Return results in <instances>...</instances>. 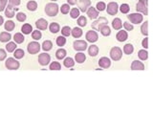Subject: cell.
<instances>
[{
	"instance_id": "1",
	"label": "cell",
	"mask_w": 153,
	"mask_h": 115,
	"mask_svg": "<svg viewBox=\"0 0 153 115\" xmlns=\"http://www.w3.org/2000/svg\"><path fill=\"white\" fill-rule=\"evenodd\" d=\"M59 5L57 3H54V2H51V3H48L46 4L45 6V9H44V11H45L46 15H49V17H56L57 15V13H59Z\"/></svg>"
},
{
	"instance_id": "2",
	"label": "cell",
	"mask_w": 153,
	"mask_h": 115,
	"mask_svg": "<svg viewBox=\"0 0 153 115\" xmlns=\"http://www.w3.org/2000/svg\"><path fill=\"white\" fill-rule=\"evenodd\" d=\"M148 2L147 0H139V2L136 5L137 13H141L142 15H148V9H147Z\"/></svg>"
},
{
	"instance_id": "3",
	"label": "cell",
	"mask_w": 153,
	"mask_h": 115,
	"mask_svg": "<svg viewBox=\"0 0 153 115\" xmlns=\"http://www.w3.org/2000/svg\"><path fill=\"white\" fill-rule=\"evenodd\" d=\"M5 66L10 70H16L19 68L20 63L15 57H8L6 61H5Z\"/></svg>"
},
{
	"instance_id": "4",
	"label": "cell",
	"mask_w": 153,
	"mask_h": 115,
	"mask_svg": "<svg viewBox=\"0 0 153 115\" xmlns=\"http://www.w3.org/2000/svg\"><path fill=\"white\" fill-rule=\"evenodd\" d=\"M123 57V51L120 47H113L110 50V57L113 59V61H120Z\"/></svg>"
},
{
	"instance_id": "5",
	"label": "cell",
	"mask_w": 153,
	"mask_h": 115,
	"mask_svg": "<svg viewBox=\"0 0 153 115\" xmlns=\"http://www.w3.org/2000/svg\"><path fill=\"white\" fill-rule=\"evenodd\" d=\"M127 18L130 20L131 23L133 24H140L144 19V15L141 13H134V14H130L127 15Z\"/></svg>"
},
{
	"instance_id": "6",
	"label": "cell",
	"mask_w": 153,
	"mask_h": 115,
	"mask_svg": "<svg viewBox=\"0 0 153 115\" xmlns=\"http://www.w3.org/2000/svg\"><path fill=\"white\" fill-rule=\"evenodd\" d=\"M107 23H108V20L105 17H102L100 18L98 17L97 19L92 23L91 27L94 31H99L100 28H101L102 25H105V24H107Z\"/></svg>"
},
{
	"instance_id": "7",
	"label": "cell",
	"mask_w": 153,
	"mask_h": 115,
	"mask_svg": "<svg viewBox=\"0 0 153 115\" xmlns=\"http://www.w3.org/2000/svg\"><path fill=\"white\" fill-rule=\"evenodd\" d=\"M27 50L29 52V54L31 55L38 54L39 50H40V44H39L38 41H32V42L28 44Z\"/></svg>"
},
{
	"instance_id": "8",
	"label": "cell",
	"mask_w": 153,
	"mask_h": 115,
	"mask_svg": "<svg viewBox=\"0 0 153 115\" xmlns=\"http://www.w3.org/2000/svg\"><path fill=\"white\" fill-rule=\"evenodd\" d=\"M73 46H74V49L76 51H80V52H82V51H85L86 48H87V42L84 40H76L74 41L73 43Z\"/></svg>"
},
{
	"instance_id": "9",
	"label": "cell",
	"mask_w": 153,
	"mask_h": 115,
	"mask_svg": "<svg viewBox=\"0 0 153 115\" xmlns=\"http://www.w3.org/2000/svg\"><path fill=\"white\" fill-rule=\"evenodd\" d=\"M118 10H119V5L117 2H110V3L107 4L106 11H107V14H109L110 15H117Z\"/></svg>"
},
{
	"instance_id": "10",
	"label": "cell",
	"mask_w": 153,
	"mask_h": 115,
	"mask_svg": "<svg viewBox=\"0 0 153 115\" xmlns=\"http://www.w3.org/2000/svg\"><path fill=\"white\" fill-rule=\"evenodd\" d=\"M51 61V57H50L49 54L47 53H42L38 56V62L39 64L42 65V66H46L48 65Z\"/></svg>"
},
{
	"instance_id": "11",
	"label": "cell",
	"mask_w": 153,
	"mask_h": 115,
	"mask_svg": "<svg viewBox=\"0 0 153 115\" xmlns=\"http://www.w3.org/2000/svg\"><path fill=\"white\" fill-rule=\"evenodd\" d=\"M85 38H86V40L89 41V42L93 43V42H96L99 40V36H98V33L96 31H88L85 35Z\"/></svg>"
},
{
	"instance_id": "12",
	"label": "cell",
	"mask_w": 153,
	"mask_h": 115,
	"mask_svg": "<svg viewBox=\"0 0 153 115\" xmlns=\"http://www.w3.org/2000/svg\"><path fill=\"white\" fill-rule=\"evenodd\" d=\"M91 6V1L90 0H80L78 2V10L82 13H85L88 8Z\"/></svg>"
},
{
	"instance_id": "13",
	"label": "cell",
	"mask_w": 153,
	"mask_h": 115,
	"mask_svg": "<svg viewBox=\"0 0 153 115\" xmlns=\"http://www.w3.org/2000/svg\"><path fill=\"white\" fill-rule=\"evenodd\" d=\"M99 65L102 67V68H109L110 65H111V61L110 59H108L107 57H102L99 59Z\"/></svg>"
},
{
	"instance_id": "14",
	"label": "cell",
	"mask_w": 153,
	"mask_h": 115,
	"mask_svg": "<svg viewBox=\"0 0 153 115\" xmlns=\"http://www.w3.org/2000/svg\"><path fill=\"white\" fill-rule=\"evenodd\" d=\"M87 13V15H88L89 18H91V19H97L98 17H99V12L97 11L96 8L94 7H89L88 10L86 11Z\"/></svg>"
},
{
	"instance_id": "15",
	"label": "cell",
	"mask_w": 153,
	"mask_h": 115,
	"mask_svg": "<svg viewBox=\"0 0 153 115\" xmlns=\"http://www.w3.org/2000/svg\"><path fill=\"white\" fill-rule=\"evenodd\" d=\"M36 26L38 30H46L47 27H48V22L44 18H39L38 20L36 21Z\"/></svg>"
},
{
	"instance_id": "16",
	"label": "cell",
	"mask_w": 153,
	"mask_h": 115,
	"mask_svg": "<svg viewBox=\"0 0 153 115\" xmlns=\"http://www.w3.org/2000/svg\"><path fill=\"white\" fill-rule=\"evenodd\" d=\"M116 38H117L118 41L123 42V41H125L128 38V34L125 30H121V31H119L118 34L116 35Z\"/></svg>"
},
{
	"instance_id": "17",
	"label": "cell",
	"mask_w": 153,
	"mask_h": 115,
	"mask_svg": "<svg viewBox=\"0 0 153 115\" xmlns=\"http://www.w3.org/2000/svg\"><path fill=\"white\" fill-rule=\"evenodd\" d=\"M5 12V15L8 17V18H12L15 17V7L11 6L10 4H8V6L6 7V9L4 10Z\"/></svg>"
},
{
	"instance_id": "18",
	"label": "cell",
	"mask_w": 153,
	"mask_h": 115,
	"mask_svg": "<svg viewBox=\"0 0 153 115\" xmlns=\"http://www.w3.org/2000/svg\"><path fill=\"white\" fill-rule=\"evenodd\" d=\"M131 69L132 70H144V64L140 61H134L131 63Z\"/></svg>"
},
{
	"instance_id": "19",
	"label": "cell",
	"mask_w": 153,
	"mask_h": 115,
	"mask_svg": "<svg viewBox=\"0 0 153 115\" xmlns=\"http://www.w3.org/2000/svg\"><path fill=\"white\" fill-rule=\"evenodd\" d=\"M99 31L101 32L102 35L104 36H110V34H111V29H110V27L107 24L102 25V27L100 28Z\"/></svg>"
},
{
	"instance_id": "20",
	"label": "cell",
	"mask_w": 153,
	"mask_h": 115,
	"mask_svg": "<svg viewBox=\"0 0 153 115\" xmlns=\"http://www.w3.org/2000/svg\"><path fill=\"white\" fill-rule=\"evenodd\" d=\"M86 59L85 54L82 53V52H80V53H77L75 56V61L78 62V63H83Z\"/></svg>"
},
{
	"instance_id": "21",
	"label": "cell",
	"mask_w": 153,
	"mask_h": 115,
	"mask_svg": "<svg viewBox=\"0 0 153 115\" xmlns=\"http://www.w3.org/2000/svg\"><path fill=\"white\" fill-rule=\"evenodd\" d=\"M12 40V36L8 32H2L0 34V41L1 42H8Z\"/></svg>"
},
{
	"instance_id": "22",
	"label": "cell",
	"mask_w": 153,
	"mask_h": 115,
	"mask_svg": "<svg viewBox=\"0 0 153 115\" xmlns=\"http://www.w3.org/2000/svg\"><path fill=\"white\" fill-rule=\"evenodd\" d=\"M21 32H22V34H24V35H29V34H31V32H33V27L29 23H25L21 27Z\"/></svg>"
},
{
	"instance_id": "23",
	"label": "cell",
	"mask_w": 153,
	"mask_h": 115,
	"mask_svg": "<svg viewBox=\"0 0 153 115\" xmlns=\"http://www.w3.org/2000/svg\"><path fill=\"white\" fill-rule=\"evenodd\" d=\"M112 27L115 29V30H121L123 27V22L120 18L116 17L115 19H113L112 21Z\"/></svg>"
},
{
	"instance_id": "24",
	"label": "cell",
	"mask_w": 153,
	"mask_h": 115,
	"mask_svg": "<svg viewBox=\"0 0 153 115\" xmlns=\"http://www.w3.org/2000/svg\"><path fill=\"white\" fill-rule=\"evenodd\" d=\"M14 40L15 43H18V44H21L24 42L25 40V38L24 36H23L22 33H16L15 35L14 36Z\"/></svg>"
},
{
	"instance_id": "25",
	"label": "cell",
	"mask_w": 153,
	"mask_h": 115,
	"mask_svg": "<svg viewBox=\"0 0 153 115\" xmlns=\"http://www.w3.org/2000/svg\"><path fill=\"white\" fill-rule=\"evenodd\" d=\"M59 29H60L59 24V23H57V22H53L49 26V30H50V32H51L52 34L59 33Z\"/></svg>"
},
{
	"instance_id": "26",
	"label": "cell",
	"mask_w": 153,
	"mask_h": 115,
	"mask_svg": "<svg viewBox=\"0 0 153 115\" xmlns=\"http://www.w3.org/2000/svg\"><path fill=\"white\" fill-rule=\"evenodd\" d=\"M71 34H72V36L75 38H80V36H82V30H81L80 28H78V27H75L74 29L71 30Z\"/></svg>"
},
{
	"instance_id": "27",
	"label": "cell",
	"mask_w": 153,
	"mask_h": 115,
	"mask_svg": "<svg viewBox=\"0 0 153 115\" xmlns=\"http://www.w3.org/2000/svg\"><path fill=\"white\" fill-rule=\"evenodd\" d=\"M66 55H67V52L63 48H59V50H57L56 52V57L57 59H63L66 57Z\"/></svg>"
},
{
	"instance_id": "28",
	"label": "cell",
	"mask_w": 153,
	"mask_h": 115,
	"mask_svg": "<svg viewBox=\"0 0 153 115\" xmlns=\"http://www.w3.org/2000/svg\"><path fill=\"white\" fill-rule=\"evenodd\" d=\"M88 54L90 55L91 57H96L98 54H99V47L97 45H91L88 48Z\"/></svg>"
},
{
	"instance_id": "29",
	"label": "cell",
	"mask_w": 153,
	"mask_h": 115,
	"mask_svg": "<svg viewBox=\"0 0 153 115\" xmlns=\"http://www.w3.org/2000/svg\"><path fill=\"white\" fill-rule=\"evenodd\" d=\"M138 57L141 61H146L148 59V53H147L146 49H142L138 52Z\"/></svg>"
},
{
	"instance_id": "30",
	"label": "cell",
	"mask_w": 153,
	"mask_h": 115,
	"mask_svg": "<svg viewBox=\"0 0 153 115\" xmlns=\"http://www.w3.org/2000/svg\"><path fill=\"white\" fill-rule=\"evenodd\" d=\"M14 56H15V59H22V57H24L25 52H24V50H22V49H15L14 51Z\"/></svg>"
},
{
	"instance_id": "31",
	"label": "cell",
	"mask_w": 153,
	"mask_h": 115,
	"mask_svg": "<svg viewBox=\"0 0 153 115\" xmlns=\"http://www.w3.org/2000/svg\"><path fill=\"white\" fill-rule=\"evenodd\" d=\"M63 64H64V66L67 67V68H72L74 65H75V61H74L72 57H65L64 61H63Z\"/></svg>"
},
{
	"instance_id": "32",
	"label": "cell",
	"mask_w": 153,
	"mask_h": 115,
	"mask_svg": "<svg viewBox=\"0 0 153 115\" xmlns=\"http://www.w3.org/2000/svg\"><path fill=\"white\" fill-rule=\"evenodd\" d=\"M134 51V46L131 43H127L123 46V53L126 55H130L132 54Z\"/></svg>"
},
{
	"instance_id": "33",
	"label": "cell",
	"mask_w": 153,
	"mask_h": 115,
	"mask_svg": "<svg viewBox=\"0 0 153 115\" xmlns=\"http://www.w3.org/2000/svg\"><path fill=\"white\" fill-rule=\"evenodd\" d=\"M5 30L8 31V32H11V31H13L15 27V24L14 21H12V20H8V21L5 22Z\"/></svg>"
},
{
	"instance_id": "34",
	"label": "cell",
	"mask_w": 153,
	"mask_h": 115,
	"mask_svg": "<svg viewBox=\"0 0 153 115\" xmlns=\"http://www.w3.org/2000/svg\"><path fill=\"white\" fill-rule=\"evenodd\" d=\"M27 9L31 12H35L36 9H38V3L34 0H31L27 3Z\"/></svg>"
},
{
	"instance_id": "35",
	"label": "cell",
	"mask_w": 153,
	"mask_h": 115,
	"mask_svg": "<svg viewBox=\"0 0 153 115\" xmlns=\"http://www.w3.org/2000/svg\"><path fill=\"white\" fill-rule=\"evenodd\" d=\"M53 48V43L51 40H45L43 41V43H42V49H43L44 51H50L51 49Z\"/></svg>"
},
{
	"instance_id": "36",
	"label": "cell",
	"mask_w": 153,
	"mask_h": 115,
	"mask_svg": "<svg viewBox=\"0 0 153 115\" xmlns=\"http://www.w3.org/2000/svg\"><path fill=\"white\" fill-rule=\"evenodd\" d=\"M141 31H142V34H143L144 36H148V21H146L142 24Z\"/></svg>"
},
{
	"instance_id": "37",
	"label": "cell",
	"mask_w": 153,
	"mask_h": 115,
	"mask_svg": "<svg viewBox=\"0 0 153 115\" xmlns=\"http://www.w3.org/2000/svg\"><path fill=\"white\" fill-rule=\"evenodd\" d=\"M56 42H57V46L62 47V46L65 45V43H66V38H65V36H59L57 38Z\"/></svg>"
},
{
	"instance_id": "38",
	"label": "cell",
	"mask_w": 153,
	"mask_h": 115,
	"mask_svg": "<svg viewBox=\"0 0 153 115\" xmlns=\"http://www.w3.org/2000/svg\"><path fill=\"white\" fill-rule=\"evenodd\" d=\"M80 10H78V8H73L72 10H70V17L72 18H78V17H80Z\"/></svg>"
},
{
	"instance_id": "39",
	"label": "cell",
	"mask_w": 153,
	"mask_h": 115,
	"mask_svg": "<svg viewBox=\"0 0 153 115\" xmlns=\"http://www.w3.org/2000/svg\"><path fill=\"white\" fill-rule=\"evenodd\" d=\"M16 43L15 42H8V44L6 45V51L9 52V53H12L14 52L15 49H16Z\"/></svg>"
},
{
	"instance_id": "40",
	"label": "cell",
	"mask_w": 153,
	"mask_h": 115,
	"mask_svg": "<svg viewBox=\"0 0 153 115\" xmlns=\"http://www.w3.org/2000/svg\"><path fill=\"white\" fill-rule=\"evenodd\" d=\"M49 69L50 70H60L61 69V65H60L59 61H53L51 62V64H50Z\"/></svg>"
},
{
	"instance_id": "41",
	"label": "cell",
	"mask_w": 153,
	"mask_h": 115,
	"mask_svg": "<svg viewBox=\"0 0 153 115\" xmlns=\"http://www.w3.org/2000/svg\"><path fill=\"white\" fill-rule=\"evenodd\" d=\"M87 24V19L85 17H83V15H81V17H78V25L80 26V27H84V26H86Z\"/></svg>"
},
{
	"instance_id": "42",
	"label": "cell",
	"mask_w": 153,
	"mask_h": 115,
	"mask_svg": "<svg viewBox=\"0 0 153 115\" xmlns=\"http://www.w3.org/2000/svg\"><path fill=\"white\" fill-rule=\"evenodd\" d=\"M41 36H42V34L39 30H36L32 32V38L35 40H39L41 38Z\"/></svg>"
},
{
	"instance_id": "43",
	"label": "cell",
	"mask_w": 153,
	"mask_h": 115,
	"mask_svg": "<svg viewBox=\"0 0 153 115\" xmlns=\"http://www.w3.org/2000/svg\"><path fill=\"white\" fill-rule=\"evenodd\" d=\"M120 11L122 12V14H128L129 11H130V7H129L128 4H122L120 7Z\"/></svg>"
},
{
	"instance_id": "44",
	"label": "cell",
	"mask_w": 153,
	"mask_h": 115,
	"mask_svg": "<svg viewBox=\"0 0 153 115\" xmlns=\"http://www.w3.org/2000/svg\"><path fill=\"white\" fill-rule=\"evenodd\" d=\"M70 5L69 4H63L61 8H60V12H61V14L63 15H67L69 14L70 12Z\"/></svg>"
},
{
	"instance_id": "45",
	"label": "cell",
	"mask_w": 153,
	"mask_h": 115,
	"mask_svg": "<svg viewBox=\"0 0 153 115\" xmlns=\"http://www.w3.org/2000/svg\"><path fill=\"white\" fill-rule=\"evenodd\" d=\"M61 34L63 36H69L71 35V28L69 26H64V27H62Z\"/></svg>"
},
{
	"instance_id": "46",
	"label": "cell",
	"mask_w": 153,
	"mask_h": 115,
	"mask_svg": "<svg viewBox=\"0 0 153 115\" xmlns=\"http://www.w3.org/2000/svg\"><path fill=\"white\" fill-rule=\"evenodd\" d=\"M16 19H17V21H19V22H24L25 20H26V18H27V17H26V14H24V13H17L16 14Z\"/></svg>"
},
{
	"instance_id": "47",
	"label": "cell",
	"mask_w": 153,
	"mask_h": 115,
	"mask_svg": "<svg viewBox=\"0 0 153 115\" xmlns=\"http://www.w3.org/2000/svg\"><path fill=\"white\" fill-rule=\"evenodd\" d=\"M96 9L98 12H102L106 9V4L104 2H98L97 3V6H96Z\"/></svg>"
},
{
	"instance_id": "48",
	"label": "cell",
	"mask_w": 153,
	"mask_h": 115,
	"mask_svg": "<svg viewBox=\"0 0 153 115\" xmlns=\"http://www.w3.org/2000/svg\"><path fill=\"white\" fill-rule=\"evenodd\" d=\"M8 0H0V12H3L7 7Z\"/></svg>"
},
{
	"instance_id": "49",
	"label": "cell",
	"mask_w": 153,
	"mask_h": 115,
	"mask_svg": "<svg viewBox=\"0 0 153 115\" xmlns=\"http://www.w3.org/2000/svg\"><path fill=\"white\" fill-rule=\"evenodd\" d=\"M123 27H125V31H132L134 29V26L132 24H130V23L127 22V21L123 22Z\"/></svg>"
},
{
	"instance_id": "50",
	"label": "cell",
	"mask_w": 153,
	"mask_h": 115,
	"mask_svg": "<svg viewBox=\"0 0 153 115\" xmlns=\"http://www.w3.org/2000/svg\"><path fill=\"white\" fill-rule=\"evenodd\" d=\"M21 3L20 0H9V4L11 6L13 7H16V6H19Z\"/></svg>"
},
{
	"instance_id": "51",
	"label": "cell",
	"mask_w": 153,
	"mask_h": 115,
	"mask_svg": "<svg viewBox=\"0 0 153 115\" xmlns=\"http://www.w3.org/2000/svg\"><path fill=\"white\" fill-rule=\"evenodd\" d=\"M7 57V54H6V51L4 49H0V61H4Z\"/></svg>"
},
{
	"instance_id": "52",
	"label": "cell",
	"mask_w": 153,
	"mask_h": 115,
	"mask_svg": "<svg viewBox=\"0 0 153 115\" xmlns=\"http://www.w3.org/2000/svg\"><path fill=\"white\" fill-rule=\"evenodd\" d=\"M142 46H143L144 49L148 48V38H144L143 41H142Z\"/></svg>"
},
{
	"instance_id": "53",
	"label": "cell",
	"mask_w": 153,
	"mask_h": 115,
	"mask_svg": "<svg viewBox=\"0 0 153 115\" xmlns=\"http://www.w3.org/2000/svg\"><path fill=\"white\" fill-rule=\"evenodd\" d=\"M67 3L69 5L74 6V5H76L77 3H78V0H67Z\"/></svg>"
},
{
	"instance_id": "54",
	"label": "cell",
	"mask_w": 153,
	"mask_h": 115,
	"mask_svg": "<svg viewBox=\"0 0 153 115\" xmlns=\"http://www.w3.org/2000/svg\"><path fill=\"white\" fill-rule=\"evenodd\" d=\"M4 23V19H3V17L0 15V25H2Z\"/></svg>"
},
{
	"instance_id": "55",
	"label": "cell",
	"mask_w": 153,
	"mask_h": 115,
	"mask_svg": "<svg viewBox=\"0 0 153 115\" xmlns=\"http://www.w3.org/2000/svg\"><path fill=\"white\" fill-rule=\"evenodd\" d=\"M51 1H53V2H54V1H57V0H51Z\"/></svg>"
}]
</instances>
